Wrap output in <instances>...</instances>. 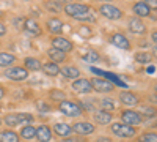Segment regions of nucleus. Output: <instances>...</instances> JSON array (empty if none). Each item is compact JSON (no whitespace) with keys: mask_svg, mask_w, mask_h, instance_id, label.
<instances>
[{"mask_svg":"<svg viewBox=\"0 0 157 142\" xmlns=\"http://www.w3.org/2000/svg\"><path fill=\"white\" fill-rule=\"evenodd\" d=\"M63 13L68 18L78 21V22H94V16H93V10L86 3H78V2H71L63 6Z\"/></svg>","mask_w":157,"mask_h":142,"instance_id":"nucleus-1","label":"nucleus"},{"mask_svg":"<svg viewBox=\"0 0 157 142\" xmlns=\"http://www.w3.org/2000/svg\"><path fill=\"white\" fill-rule=\"evenodd\" d=\"M35 122V115L29 114V112H8L5 117L2 119V123L6 125L10 130L16 128L19 125H33Z\"/></svg>","mask_w":157,"mask_h":142,"instance_id":"nucleus-2","label":"nucleus"},{"mask_svg":"<svg viewBox=\"0 0 157 142\" xmlns=\"http://www.w3.org/2000/svg\"><path fill=\"white\" fill-rule=\"evenodd\" d=\"M57 109L60 114H63L64 117L68 119H78L83 115V111L82 108L78 106L77 101H71V99H63L57 104Z\"/></svg>","mask_w":157,"mask_h":142,"instance_id":"nucleus-3","label":"nucleus"},{"mask_svg":"<svg viewBox=\"0 0 157 142\" xmlns=\"http://www.w3.org/2000/svg\"><path fill=\"white\" fill-rule=\"evenodd\" d=\"M109 128H110V133L115 137H120V139H134V137H137V128L124 125L121 122H112L109 125Z\"/></svg>","mask_w":157,"mask_h":142,"instance_id":"nucleus-4","label":"nucleus"},{"mask_svg":"<svg viewBox=\"0 0 157 142\" xmlns=\"http://www.w3.org/2000/svg\"><path fill=\"white\" fill-rule=\"evenodd\" d=\"M98 11H99L101 16H104V18L109 19V21H120L124 16L123 10L120 6L113 5V3H101L99 8H98Z\"/></svg>","mask_w":157,"mask_h":142,"instance_id":"nucleus-5","label":"nucleus"},{"mask_svg":"<svg viewBox=\"0 0 157 142\" xmlns=\"http://www.w3.org/2000/svg\"><path fill=\"white\" fill-rule=\"evenodd\" d=\"M120 122L124 123V125H129V126L138 128L143 123V117L135 109H123L120 112Z\"/></svg>","mask_w":157,"mask_h":142,"instance_id":"nucleus-6","label":"nucleus"},{"mask_svg":"<svg viewBox=\"0 0 157 142\" xmlns=\"http://www.w3.org/2000/svg\"><path fill=\"white\" fill-rule=\"evenodd\" d=\"M3 76L6 77V79L13 81V82H22V81H27L30 73L25 70L24 67H17V65H13L10 68H6L3 71Z\"/></svg>","mask_w":157,"mask_h":142,"instance_id":"nucleus-7","label":"nucleus"},{"mask_svg":"<svg viewBox=\"0 0 157 142\" xmlns=\"http://www.w3.org/2000/svg\"><path fill=\"white\" fill-rule=\"evenodd\" d=\"M90 82H91V87H93V92L101 93V95H109L116 88L113 82L104 79V77H91Z\"/></svg>","mask_w":157,"mask_h":142,"instance_id":"nucleus-8","label":"nucleus"},{"mask_svg":"<svg viewBox=\"0 0 157 142\" xmlns=\"http://www.w3.org/2000/svg\"><path fill=\"white\" fill-rule=\"evenodd\" d=\"M118 101H120L123 106H126V108H135V106H140L141 98H140L138 93L126 88V90H121V92L118 93Z\"/></svg>","mask_w":157,"mask_h":142,"instance_id":"nucleus-9","label":"nucleus"},{"mask_svg":"<svg viewBox=\"0 0 157 142\" xmlns=\"http://www.w3.org/2000/svg\"><path fill=\"white\" fill-rule=\"evenodd\" d=\"M71 128H72V133H75L78 136H91L96 133V125L93 122H88V120L74 122L71 125Z\"/></svg>","mask_w":157,"mask_h":142,"instance_id":"nucleus-10","label":"nucleus"},{"mask_svg":"<svg viewBox=\"0 0 157 142\" xmlns=\"http://www.w3.org/2000/svg\"><path fill=\"white\" fill-rule=\"evenodd\" d=\"M50 44H52V47H54V49L61 51V52H64V54H69V52H72V51H74V43L69 40V38L63 36V35L54 36L50 40Z\"/></svg>","mask_w":157,"mask_h":142,"instance_id":"nucleus-11","label":"nucleus"},{"mask_svg":"<svg viewBox=\"0 0 157 142\" xmlns=\"http://www.w3.org/2000/svg\"><path fill=\"white\" fill-rule=\"evenodd\" d=\"M109 41L115 47L121 49V51H132V43H130V40L121 32H113L109 38Z\"/></svg>","mask_w":157,"mask_h":142,"instance_id":"nucleus-12","label":"nucleus"},{"mask_svg":"<svg viewBox=\"0 0 157 142\" xmlns=\"http://www.w3.org/2000/svg\"><path fill=\"white\" fill-rule=\"evenodd\" d=\"M127 29H129L130 33L138 35V36H143V35H146V33H148L146 24L143 22L140 18H137V16H132V18H129V19H127Z\"/></svg>","mask_w":157,"mask_h":142,"instance_id":"nucleus-13","label":"nucleus"},{"mask_svg":"<svg viewBox=\"0 0 157 142\" xmlns=\"http://www.w3.org/2000/svg\"><path fill=\"white\" fill-rule=\"evenodd\" d=\"M71 88L72 92L78 93V95H90L93 93V87H91V82L86 77H78V79L71 82Z\"/></svg>","mask_w":157,"mask_h":142,"instance_id":"nucleus-14","label":"nucleus"},{"mask_svg":"<svg viewBox=\"0 0 157 142\" xmlns=\"http://www.w3.org/2000/svg\"><path fill=\"white\" fill-rule=\"evenodd\" d=\"M22 30L25 33H29L32 36H41L43 35V29H41V25L38 24L36 19L33 18H25L24 19V24H22Z\"/></svg>","mask_w":157,"mask_h":142,"instance_id":"nucleus-15","label":"nucleus"},{"mask_svg":"<svg viewBox=\"0 0 157 142\" xmlns=\"http://www.w3.org/2000/svg\"><path fill=\"white\" fill-rule=\"evenodd\" d=\"M35 139L38 142H52L54 140V133H52V128L46 123L39 125L36 128V134H35Z\"/></svg>","mask_w":157,"mask_h":142,"instance_id":"nucleus-16","label":"nucleus"},{"mask_svg":"<svg viewBox=\"0 0 157 142\" xmlns=\"http://www.w3.org/2000/svg\"><path fill=\"white\" fill-rule=\"evenodd\" d=\"M63 29H64V22H63L60 18H57V16H52V18H49V19L46 21V30H47L49 33L61 35Z\"/></svg>","mask_w":157,"mask_h":142,"instance_id":"nucleus-17","label":"nucleus"},{"mask_svg":"<svg viewBox=\"0 0 157 142\" xmlns=\"http://www.w3.org/2000/svg\"><path fill=\"white\" fill-rule=\"evenodd\" d=\"M112 122H113V114L112 112H105V111H101V109L93 112V123L94 125L109 126Z\"/></svg>","mask_w":157,"mask_h":142,"instance_id":"nucleus-18","label":"nucleus"},{"mask_svg":"<svg viewBox=\"0 0 157 142\" xmlns=\"http://www.w3.org/2000/svg\"><path fill=\"white\" fill-rule=\"evenodd\" d=\"M52 133L57 134L58 137H69L72 134V128L69 123H64V122H57L54 123V126H52Z\"/></svg>","mask_w":157,"mask_h":142,"instance_id":"nucleus-19","label":"nucleus"},{"mask_svg":"<svg viewBox=\"0 0 157 142\" xmlns=\"http://www.w3.org/2000/svg\"><path fill=\"white\" fill-rule=\"evenodd\" d=\"M130 10L134 11V16H137V18H151V8L148 6V5H145L143 2H134L132 3V6H130Z\"/></svg>","mask_w":157,"mask_h":142,"instance_id":"nucleus-20","label":"nucleus"},{"mask_svg":"<svg viewBox=\"0 0 157 142\" xmlns=\"http://www.w3.org/2000/svg\"><path fill=\"white\" fill-rule=\"evenodd\" d=\"M46 55H47L49 62H54V63H57V65L68 60V54L61 52V51H57V49H54V47H49V49L46 51Z\"/></svg>","mask_w":157,"mask_h":142,"instance_id":"nucleus-21","label":"nucleus"},{"mask_svg":"<svg viewBox=\"0 0 157 142\" xmlns=\"http://www.w3.org/2000/svg\"><path fill=\"white\" fill-rule=\"evenodd\" d=\"M60 74L63 76V77H66V79H71V81H75V79H78L80 77V70H78L77 67H74V65H66V67H63V68H60Z\"/></svg>","mask_w":157,"mask_h":142,"instance_id":"nucleus-22","label":"nucleus"},{"mask_svg":"<svg viewBox=\"0 0 157 142\" xmlns=\"http://www.w3.org/2000/svg\"><path fill=\"white\" fill-rule=\"evenodd\" d=\"M41 71L46 76H49V77H55V76L60 74V65H57V63L47 60V62H44L43 65H41Z\"/></svg>","mask_w":157,"mask_h":142,"instance_id":"nucleus-23","label":"nucleus"},{"mask_svg":"<svg viewBox=\"0 0 157 142\" xmlns=\"http://www.w3.org/2000/svg\"><path fill=\"white\" fill-rule=\"evenodd\" d=\"M77 103H78V106L82 108L83 114L85 112H96L98 111V99L96 98H85V99H80Z\"/></svg>","mask_w":157,"mask_h":142,"instance_id":"nucleus-24","label":"nucleus"},{"mask_svg":"<svg viewBox=\"0 0 157 142\" xmlns=\"http://www.w3.org/2000/svg\"><path fill=\"white\" fill-rule=\"evenodd\" d=\"M41 65L43 63L38 57H25L24 59V68L29 73L30 71H41Z\"/></svg>","mask_w":157,"mask_h":142,"instance_id":"nucleus-25","label":"nucleus"},{"mask_svg":"<svg viewBox=\"0 0 157 142\" xmlns=\"http://www.w3.org/2000/svg\"><path fill=\"white\" fill-rule=\"evenodd\" d=\"M116 108V103L112 96H105L102 99H98V109L101 111H105V112H113Z\"/></svg>","mask_w":157,"mask_h":142,"instance_id":"nucleus-26","label":"nucleus"},{"mask_svg":"<svg viewBox=\"0 0 157 142\" xmlns=\"http://www.w3.org/2000/svg\"><path fill=\"white\" fill-rule=\"evenodd\" d=\"M0 142H21L19 134L14 130H2L0 131Z\"/></svg>","mask_w":157,"mask_h":142,"instance_id":"nucleus-27","label":"nucleus"},{"mask_svg":"<svg viewBox=\"0 0 157 142\" xmlns=\"http://www.w3.org/2000/svg\"><path fill=\"white\" fill-rule=\"evenodd\" d=\"M35 134H36V126H33V125H24L21 128L19 137L24 139V140H33Z\"/></svg>","mask_w":157,"mask_h":142,"instance_id":"nucleus-28","label":"nucleus"},{"mask_svg":"<svg viewBox=\"0 0 157 142\" xmlns=\"http://www.w3.org/2000/svg\"><path fill=\"white\" fill-rule=\"evenodd\" d=\"M16 62V55L11 52H0V68H10L14 65Z\"/></svg>","mask_w":157,"mask_h":142,"instance_id":"nucleus-29","label":"nucleus"},{"mask_svg":"<svg viewBox=\"0 0 157 142\" xmlns=\"http://www.w3.org/2000/svg\"><path fill=\"white\" fill-rule=\"evenodd\" d=\"M82 60L85 63H90V65H93V63H99L101 62V54L94 49H90L85 55H82Z\"/></svg>","mask_w":157,"mask_h":142,"instance_id":"nucleus-30","label":"nucleus"},{"mask_svg":"<svg viewBox=\"0 0 157 142\" xmlns=\"http://www.w3.org/2000/svg\"><path fill=\"white\" fill-rule=\"evenodd\" d=\"M134 59H135L137 63H140V65H149L154 57H152L149 52H146V51H140V52H137V54L134 55Z\"/></svg>","mask_w":157,"mask_h":142,"instance_id":"nucleus-31","label":"nucleus"},{"mask_svg":"<svg viewBox=\"0 0 157 142\" xmlns=\"http://www.w3.org/2000/svg\"><path fill=\"white\" fill-rule=\"evenodd\" d=\"M44 8L49 13H54V14H58V13H63V5H60L55 0H46L44 2Z\"/></svg>","mask_w":157,"mask_h":142,"instance_id":"nucleus-32","label":"nucleus"},{"mask_svg":"<svg viewBox=\"0 0 157 142\" xmlns=\"http://www.w3.org/2000/svg\"><path fill=\"white\" fill-rule=\"evenodd\" d=\"M35 108H36L38 114H50L52 112V106L49 104V101H46V99H38Z\"/></svg>","mask_w":157,"mask_h":142,"instance_id":"nucleus-33","label":"nucleus"},{"mask_svg":"<svg viewBox=\"0 0 157 142\" xmlns=\"http://www.w3.org/2000/svg\"><path fill=\"white\" fill-rule=\"evenodd\" d=\"M137 142H157V134L155 131H143L141 134H138Z\"/></svg>","mask_w":157,"mask_h":142,"instance_id":"nucleus-34","label":"nucleus"},{"mask_svg":"<svg viewBox=\"0 0 157 142\" xmlns=\"http://www.w3.org/2000/svg\"><path fill=\"white\" fill-rule=\"evenodd\" d=\"M49 98H50V101L60 103L63 99H66V93H64L63 90H60V88H52L49 92Z\"/></svg>","mask_w":157,"mask_h":142,"instance_id":"nucleus-35","label":"nucleus"},{"mask_svg":"<svg viewBox=\"0 0 157 142\" xmlns=\"http://www.w3.org/2000/svg\"><path fill=\"white\" fill-rule=\"evenodd\" d=\"M140 115L141 117H148V119H155V108L154 106H140Z\"/></svg>","mask_w":157,"mask_h":142,"instance_id":"nucleus-36","label":"nucleus"},{"mask_svg":"<svg viewBox=\"0 0 157 142\" xmlns=\"http://www.w3.org/2000/svg\"><path fill=\"white\" fill-rule=\"evenodd\" d=\"M60 142H86L85 137H63Z\"/></svg>","mask_w":157,"mask_h":142,"instance_id":"nucleus-37","label":"nucleus"},{"mask_svg":"<svg viewBox=\"0 0 157 142\" xmlns=\"http://www.w3.org/2000/svg\"><path fill=\"white\" fill-rule=\"evenodd\" d=\"M138 2H143L145 5H148L152 11H155V8H157V2H155V0H138Z\"/></svg>","mask_w":157,"mask_h":142,"instance_id":"nucleus-38","label":"nucleus"},{"mask_svg":"<svg viewBox=\"0 0 157 142\" xmlns=\"http://www.w3.org/2000/svg\"><path fill=\"white\" fill-rule=\"evenodd\" d=\"M6 33H8V29H6L5 22H3V21H0V38L6 36Z\"/></svg>","mask_w":157,"mask_h":142,"instance_id":"nucleus-39","label":"nucleus"},{"mask_svg":"<svg viewBox=\"0 0 157 142\" xmlns=\"http://www.w3.org/2000/svg\"><path fill=\"white\" fill-rule=\"evenodd\" d=\"M94 142H113V139L109 136H99V137H96Z\"/></svg>","mask_w":157,"mask_h":142,"instance_id":"nucleus-40","label":"nucleus"},{"mask_svg":"<svg viewBox=\"0 0 157 142\" xmlns=\"http://www.w3.org/2000/svg\"><path fill=\"white\" fill-rule=\"evenodd\" d=\"M5 96H6V87L0 84V101H2Z\"/></svg>","mask_w":157,"mask_h":142,"instance_id":"nucleus-41","label":"nucleus"},{"mask_svg":"<svg viewBox=\"0 0 157 142\" xmlns=\"http://www.w3.org/2000/svg\"><path fill=\"white\" fill-rule=\"evenodd\" d=\"M151 40H152V44L155 46V43H157V33H155V30H152V36H151Z\"/></svg>","mask_w":157,"mask_h":142,"instance_id":"nucleus-42","label":"nucleus"},{"mask_svg":"<svg viewBox=\"0 0 157 142\" xmlns=\"http://www.w3.org/2000/svg\"><path fill=\"white\" fill-rule=\"evenodd\" d=\"M55 2H58L60 5H63V3L66 5V3H71V0H55Z\"/></svg>","mask_w":157,"mask_h":142,"instance_id":"nucleus-43","label":"nucleus"},{"mask_svg":"<svg viewBox=\"0 0 157 142\" xmlns=\"http://www.w3.org/2000/svg\"><path fill=\"white\" fill-rule=\"evenodd\" d=\"M94 2H99V3H112L113 0H94Z\"/></svg>","mask_w":157,"mask_h":142,"instance_id":"nucleus-44","label":"nucleus"},{"mask_svg":"<svg viewBox=\"0 0 157 142\" xmlns=\"http://www.w3.org/2000/svg\"><path fill=\"white\" fill-rule=\"evenodd\" d=\"M3 18H5V11H3V10H0V21H2Z\"/></svg>","mask_w":157,"mask_h":142,"instance_id":"nucleus-45","label":"nucleus"},{"mask_svg":"<svg viewBox=\"0 0 157 142\" xmlns=\"http://www.w3.org/2000/svg\"><path fill=\"white\" fill-rule=\"evenodd\" d=\"M154 70H155V68H154V67H151V68H148V73H154Z\"/></svg>","mask_w":157,"mask_h":142,"instance_id":"nucleus-46","label":"nucleus"},{"mask_svg":"<svg viewBox=\"0 0 157 142\" xmlns=\"http://www.w3.org/2000/svg\"><path fill=\"white\" fill-rule=\"evenodd\" d=\"M22 2H30V0H22Z\"/></svg>","mask_w":157,"mask_h":142,"instance_id":"nucleus-47","label":"nucleus"},{"mask_svg":"<svg viewBox=\"0 0 157 142\" xmlns=\"http://www.w3.org/2000/svg\"><path fill=\"white\" fill-rule=\"evenodd\" d=\"M0 125H2V119H0Z\"/></svg>","mask_w":157,"mask_h":142,"instance_id":"nucleus-48","label":"nucleus"}]
</instances>
